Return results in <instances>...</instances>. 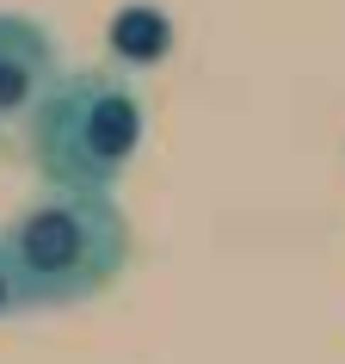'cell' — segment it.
Masks as SVG:
<instances>
[{
  "mask_svg": "<svg viewBox=\"0 0 345 364\" xmlns=\"http://www.w3.org/2000/svg\"><path fill=\"white\" fill-rule=\"evenodd\" d=\"M13 309H75L111 290L130 266V223L111 192H50L31 198L6 235Z\"/></svg>",
  "mask_w": 345,
  "mask_h": 364,
  "instance_id": "obj_1",
  "label": "cell"
},
{
  "mask_svg": "<svg viewBox=\"0 0 345 364\" xmlns=\"http://www.w3.org/2000/svg\"><path fill=\"white\" fill-rule=\"evenodd\" d=\"M148 142V105L130 75L62 68L25 112V149L56 192H117Z\"/></svg>",
  "mask_w": 345,
  "mask_h": 364,
  "instance_id": "obj_2",
  "label": "cell"
},
{
  "mask_svg": "<svg viewBox=\"0 0 345 364\" xmlns=\"http://www.w3.org/2000/svg\"><path fill=\"white\" fill-rule=\"evenodd\" d=\"M62 75V50L31 13H0V117H25Z\"/></svg>",
  "mask_w": 345,
  "mask_h": 364,
  "instance_id": "obj_3",
  "label": "cell"
},
{
  "mask_svg": "<svg viewBox=\"0 0 345 364\" xmlns=\"http://www.w3.org/2000/svg\"><path fill=\"white\" fill-rule=\"evenodd\" d=\"M105 43H111L117 68L148 75V68H160L172 56V13L154 6V0H124L111 13V25H105Z\"/></svg>",
  "mask_w": 345,
  "mask_h": 364,
  "instance_id": "obj_4",
  "label": "cell"
},
{
  "mask_svg": "<svg viewBox=\"0 0 345 364\" xmlns=\"http://www.w3.org/2000/svg\"><path fill=\"white\" fill-rule=\"evenodd\" d=\"M0 315H13V278H6V253H0Z\"/></svg>",
  "mask_w": 345,
  "mask_h": 364,
  "instance_id": "obj_5",
  "label": "cell"
}]
</instances>
